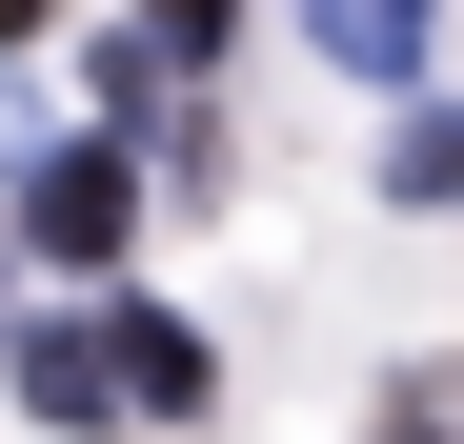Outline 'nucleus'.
<instances>
[{
	"mask_svg": "<svg viewBox=\"0 0 464 444\" xmlns=\"http://www.w3.org/2000/svg\"><path fill=\"white\" fill-rule=\"evenodd\" d=\"M324 61H363V82H404V61H424V0H324Z\"/></svg>",
	"mask_w": 464,
	"mask_h": 444,
	"instance_id": "20e7f679",
	"label": "nucleus"
},
{
	"mask_svg": "<svg viewBox=\"0 0 464 444\" xmlns=\"http://www.w3.org/2000/svg\"><path fill=\"white\" fill-rule=\"evenodd\" d=\"M141 21H162V41H182V61H202V41H222V21H243V0H141Z\"/></svg>",
	"mask_w": 464,
	"mask_h": 444,
	"instance_id": "0eeeda50",
	"label": "nucleus"
},
{
	"mask_svg": "<svg viewBox=\"0 0 464 444\" xmlns=\"http://www.w3.org/2000/svg\"><path fill=\"white\" fill-rule=\"evenodd\" d=\"M121 404H202V343L182 323H121Z\"/></svg>",
	"mask_w": 464,
	"mask_h": 444,
	"instance_id": "423d86ee",
	"label": "nucleus"
},
{
	"mask_svg": "<svg viewBox=\"0 0 464 444\" xmlns=\"http://www.w3.org/2000/svg\"><path fill=\"white\" fill-rule=\"evenodd\" d=\"M21 404H41V424H102V404H121V343H102V323H41V343H21Z\"/></svg>",
	"mask_w": 464,
	"mask_h": 444,
	"instance_id": "f03ea898",
	"label": "nucleus"
},
{
	"mask_svg": "<svg viewBox=\"0 0 464 444\" xmlns=\"http://www.w3.org/2000/svg\"><path fill=\"white\" fill-rule=\"evenodd\" d=\"M21 21H41V0H0V41H21Z\"/></svg>",
	"mask_w": 464,
	"mask_h": 444,
	"instance_id": "6e6552de",
	"label": "nucleus"
},
{
	"mask_svg": "<svg viewBox=\"0 0 464 444\" xmlns=\"http://www.w3.org/2000/svg\"><path fill=\"white\" fill-rule=\"evenodd\" d=\"M121 222H141V182L102 162V141H61V162L21 182V243H41V263H121Z\"/></svg>",
	"mask_w": 464,
	"mask_h": 444,
	"instance_id": "f257e3e1",
	"label": "nucleus"
},
{
	"mask_svg": "<svg viewBox=\"0 0 464 444\" xmlns=\"http://www.w3.org/2000/svg\"><path fill=\"white\" fill-rule=\"evenodd\" d=\"M363 444H464V363H404V384L363 404Z\"/></svg>",
	"mask_w": 464,
	"mask_h": 444,
	"instance_id": "39448f33",
	"label": "nucleus"
},
{
	"mask_svg": "<svg viewBox=\"0 0 464 444\" xmlns=\"http://www.w3.org/2000/svg\"><path fill=\"white\" fill-rule=\"evenodd\" d=\"M383 202H464V101H404V121H383Z\"/></svg>",
	"mask_w": 464,
	"mask_h": 444,
	"instance_id": "7ed1b4c3",
	"label": "nucleus"
}]
</instances>
